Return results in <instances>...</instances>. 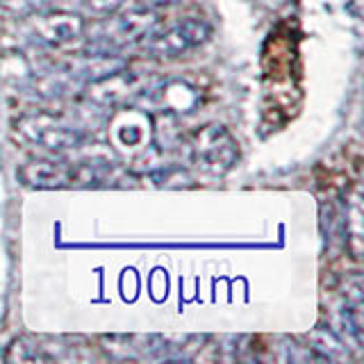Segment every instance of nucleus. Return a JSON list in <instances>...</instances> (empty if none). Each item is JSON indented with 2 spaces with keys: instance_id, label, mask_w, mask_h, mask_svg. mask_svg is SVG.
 <instances>
[{
  "instance_id": "f257e3e1",
  "label": "nucleus",
  "mask_w": 364,
  "mask_h": 364,
  "mask_svg": "<svg viewBox=\"0 0 364 364\" xmlns=\"http://www.w3.org/2000/svg\"><path fill=\"white\" fill-rule=\"evenodd\" d=\"M191 157L203 171L214 176L228 173L239 159V146L223 125H205L191 136Z\"/></svg>"
},
{
  "instance_id": "f03ea898",
  "label": "nucleus",
  "mask_w": 364,
  "mask_h": 364,
  "mask_svg": "<svg viewBox=\"0 0 364 364\" xmlns=\"http://www.w3.org/2000/svg\"><path fill=\"white\" fill-rule=\"evenodd\" d=\"M210 37V26L200 18H187L159 34H146L141 48L155 57H180L198 48Z\"/></svg>"
},
{
  "instance_id": "7ed1b4c3",
  "label": "nucleus",
  "mask_w": 364,
  "mask_h": 364,
  "mask_svg": "<svg viewBox=\"0 0 364 364\" xmlns=\"http://www.w3.org/2000/svg\"><path fill=\"white\" fill-rule=\"evenodd\" d=\"M155 11H146V9H132L128 14H121V16H105V23L96 37L98 48L94 46L91 50H98V53H112L121 48V46L136 41V39H144L146 34H151L155 28Z\"/></svg>"
},
{
  "instance_id": "20e7f679",
  "label": "nucleus",
  "mask_w": 364,
  "mask_h": 364,
  "mask_svg": "<svg viewBox=\"0 0 364 364\" xmlns=\"http://www.w3.org/2000/svg\"><path fill=\"white\" fill-rule=\"evenodd\" d=\"M18 132L26 136L28 141L50 148V151H66V148H75L82 144L85 134L66 121L50 117L46 112L28 114L18 121Z\"/></svg>"
},
{
  "instance_id": "39448f33",
  "label": "nucleus",
  "mask_w": 364,
  "mask_h": 364,
  "mask_svg": "<svg viewBox=\"0 0 364 364\" xmlns=\"http://www.w3.org/2000/svg\"><path fill=\"white\" fill-rule=\"evenodd\" d=\"M32 37L48 43V46H64L71 43L85 34V18L73 11H43L28 21Z\"/></svg>"
},
{
  "instance_id": "423d86ee",
  "label": "nucleus",
  "mask_w": 364,
  "mask_h": 364,
  "mask_svg": "<svg viewBox=\"0 0 364 364\" xmlns=\"http://www.w3.org/2000/svg\"><path fill=\"white\" fill-rule=\"evenodd\" d=\"M18 180L32 189H62L82 182V168L68 162H53V159H37L18 168Z\"/></svg>"
},
{
  "instance_id": "0eeeda50",
  "label": "nucleus",
  "mask_w": 364,
  "mask_h": 364,
  "mask_svg": "<svg viewBox=\"0 0 364 364\" xmlns=\"http://www.w3.org/2000/svg\"><path fill=\"white\" fill-rule=\"evenodd\" d=\"M136 91H139V77L130 73L128 68H121L98 82H91V98L100 105H121Z\"/></svg>"
},
{
  "instance_id": "6e6552de",
  "label": "nucleus",
  "mask_w": 364,
  "mask_h": 364,
  "mask_svg": "<svg viewBox=\"0 0 364 364\" xmlns=\"http://www.w3.org/2000/svg\"><path fill=\"white\" fill-rule=\"evenodd\" d=\"M121 68H128V66H125V60H121V57H117L114 53L89 50V55H82L80 60H75L71 66H68V73L91 85V82H98V80L121 71Z\"/></svg>"
},
{
  "instance_id": "1a4fd4ad",
  "label": "nucleus",
  "mask_w": 364,
  "mask_h": 364,
  "mask_svg": "<svg viewBox=\"0 0 364 364\" xmlns=\"http://www.w3.org/2000/svg\"><path fill=\"white\" fill-rule=\"evenodd\" d=\"M162 105L171 112H189L198 102V94L185 82H171L159 91Z\"/></svg>"
},
{
  "instance_id": "9d476101",
  "label": "nucleus",
  "mask_w": 364,
  "mask_h": 364,
  "mask_svg": "<svg viewBox=\"0 0 364 364\" xmlns=\"http://www.w3.org/2000/svg\"><path fill=\"white\" fill-rule=\"evenodd\" d=\"M310 346L321 355L323 360H341L348 358V350L335 333H330L326 328H318L310 335Z\"/></svg>"
},
{
  "instance_id": "9b49d317",
  "label": "nucleus",
  "mask_w": 364,
  "mask_h": 364,
  "mask_svg": "<svg viewBox=\"0 0 364 364\" xmlns=\"http://www.w3.org/2000/svg\"><path fill=\"white\" fill-rule=\"evenodd\" d=\"M3 360L9 362V364H14V362H48L53 358L46 355L43 346H37L32 339H28V337H16L7 346Z\"/></svg>"
},
{
  "instance_id": "f8f14e48",
  "label": "nucleus",
  "mask_w": 364,
  "mask_h": 364,
  "mask_svg": "<svg viewBox=\"0 0 364 364\" xmlns=\"http://www.w3.org/2000/svg\"><path fill=\"white\" fill-rule=\"evenodd\" d=\"M125 3V0H85L87 9L91 11L94 16H109V14H117V11L121 9V5Z\"/></svg>"
},
{
  "instance_id": "ddd939ff",
  "label": "nucleus",
  "mask_w": 364,
  "mask_h": 364,
  "mask_svg": "<svg viewBox=\"0 0 364 364\" xmlns=\"http://www.w3.org/2000/svg\"><path fill=\"white\" fill-rule=\"evenodd\" d=\"M178 0H136V7L146 11H162L166 7H173Z\"/></svg>"
},
{
  "instance_id": "4468645a",
  "label": "nucleus",
  "mask_w": 364,
  "mask_h": 364,
  "mask_svg": "<svg viewBox=\"0 0 364 364\" xmlns=\"http://www.w3.org/2000/svg\"><path fill=\"white\" fill-rule=\"evenodd\" d=\"M41 3H43V5H46V3H50V0H41Z\"/></svg>"
}]
</instances>
